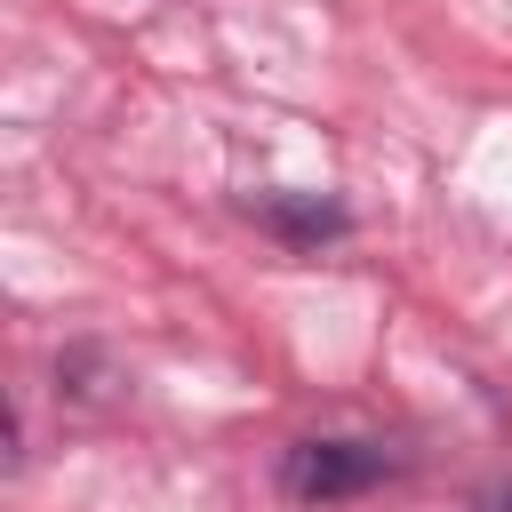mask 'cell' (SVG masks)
Listing matches in <instances>:
<instances>
[{"mask_svg": "<svg viewBox=\"0 0 512 512\" xmlns=\"http://www.w3.org/2000/svg\"><path fill=\"white\" fill-rule=\"evenodd\" d=\"M376 480H392V456L368 440H296L280 456V488L296 504H336V496H360Z\"/></svg>", "mask_w": 512, "mask_h": 512, "instance_id": "obj_1", "label": "cell"}, {"mask_svg": "<svg viewBox=\"0 0 512 512\" xmlns=\"http://www.w3.org/2000/svg\"><path fill=\"white\" fill-rule=\"evenodd\" d=\"M264 224H280L288 240H336L344 232V208L336 200H256Z\"/></svg>", "mask_w": 512, "mask_h": 512, "instance_id": "obj_2", "label": "cell"}, {"mask_svg": "<svg viewBox=\"0 0 512 512\" xmlns=\"http://www.w3.org/2000/svg\"><path fill=\"white\" fill-rule=\"evenodd\" d=\"M472 512H512V488H496V496H480Z\"/></svg>", "mask_w": 512, "mask_h": 512, "instance_id": "obj_3", "label": "cell"}]
</instances>
